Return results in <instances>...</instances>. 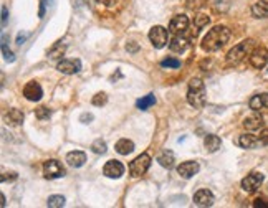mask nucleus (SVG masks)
Masks as SVG:
<instances>
[{
    "instance_id": "f257e3e1",
    "label": "nucleus",
    "mask_w": 268,
    "mask_h": 208,
    "mask_svg": "<svg viewBox=\"0 0 268 208\" xmlns=\"http://www.w3.org/2000/svg\"><path fill=\"white\" fill-rule=\"evenodd\" d=\"M229 40H230V30L224 25H217V26H213L212 30L207 31V35L204 37L201 47L204 52L212 53V52L220 50Z\"/></svg>"
},
{
    "instance_id": "f03ea898",
    "label": "nucleus",
    "mask_w": 268,
    "mask_h": 208,
    "mask_svg": "<svg viewBox=\"0 0 268 208\" xmlns=\"http://www.w3.org/2000/svg\"><path fill=\"white\" fill-rule=\"evenodd\" d=\"M207 101V93L206 86L199 78H192L189 81V89H187V103L195 109H202Z\"/></svg>"
},
{
    "instance_id": "7ed1b4c3",
    "label": "nucleus",
    "mask_w": 268,
    "mask_h": 208,
    "mask_svg": "<svg viewBox=\"0 0 268 208\" xmlns=\"http://www.w3.org/2000/svg\"><path fill=\"white\" fill-rule=\"evenodd\" d=\"M253 48H255V42L253 40H245V42L238 43L237 47H234L227 53V63L229 65H237V63L245 60L253 52Z\"/></svg>"
},
{
    "instance_id": "20e7f679",
    "label": "nucleus",
    "mask_w": 268,
    "mask_h": 208,
    "mask_svg": "<svg viewBox=\"0 0 268 208\" xmlns=\"http://www.w3.org/2000/svg\"><path fill=\"white\" fill-rule=\"evenodd\" d=\"M197 31L199 30H195V31H189V30H184V31H180V33H177L174 35V38H172V42L169 45V48L172 50V52H176V53H182L185 52L190 45H192L194 42V38H195V35H197Z\"/></svg>"
},
{
    "instance_id": "39448f33",
    "label": "nucleus",
    "mask_w": 268,
    "mask_h": 208,
    "mask_svg": "<svg viewBox=\"0 0 268 208\" xmlns=\"http://www.w3.org/2000/svg\"><path fill=\"white\" fill-rule=\"evenodd\" d=\"M151 167V157L148 154H141L136 159L129 164V174L131 177H141L148 172V169Z\"/></svg>"
},
{
    "instance_id": "423d86ee",
    "label": "nucleus",
    "mask_w": 268,
    "mask_h": 208,
    "mask_svg": "<svg viewBox=\"0 0 268 208\" xmlns=\"http://www.w3.org/2000/svg\"><path fill=\"white\" fill-rule=\"evenodd\" d=\"M167 38H169V31H167L164 26H161V25L152 26L151 31H149V40H151L152 47L157 48V50H161V48L166 47Z\"/></svg>"
},
{
    "instance_id": "0eeeda50",
    "label": "nucleus",
    "mask_w": 268,
    "mask_h": 208,
    "mask_svg": "<svg viewBox=\"0 0 268 208\" xmlns=\"http://www.w3.org/2000/svg\"><path fill=\"white\" fill-rule=\"evenodd\" d=\"M43 174H45V177L50 179V180L60 179V177L65 175V169H63V165L58 160L50 159L43 164Z\"/></svg>"
},
{
    "instance_id": "6e6552de",
    "label": "nucleus",
    "mask_w": 268,
    "mask_h": 208,
    "mask_svg": "<svg viewBox=\"0 0 268 208\" xmlns=\"http://www.w3.org/2000/svg\"><path fill=\"white\" fill-rule=\"evenodd\" d=\"M262 183H263V174H260V172H252V174L247 175V177L242 180V188L247 193H253L260 188Z\"/></svg>"
},
{
    "instance_id": "1a4fd4ad",
    "label": "nucleus",
    "mask_w": 268,
    "mask_h": 208,
    "mask_svg": "<svg viewBox=\"0 0 268 208\" xmlns=\"http://www.w3.org/2000/svg\"><path fill=\"white\" fill-rule=\"evenodd\" d=\"M268 63V50L263 48V47H258L250 53V65L257 70H262L265 68Z\"/></svg>"
},
{
    "instance_id": "9d476101",
    "label": "nucleus",
    "mask_w": 268,
    "mask_h": 208,
    "mask_svg": "<svg viewBox=\"0 0 268 208\" xmlns=\"http://www.w3.org/2000/svg\"><path fill=\"white\" fill-rule=\"evenodd\" d=\"M103 174L108 179H119L124 174V165L119 160H108L103 167Z\"/></svg>"
},
{
    "instance_id": "9b49d317",
    "label": "nucleus",
    "mask_w": 268,
    "mask_h": 208,
    "mask_svg": "<svg viewBox=\"0 0 268 208\" xmlns=\"http://www.w3.org/2000/svg\"><path fill=\"white\" fill-rule=\"evenodd\" d=\"M24 96L29 99V101H40L43 96V89L37 81H30V83L25 84L24 88Z\"/></svg>"
},
{
    "instance_id": "f8f14e48",
    "label": "nucleus",
    "mask_w": 268,
    "mask_h": 208,
    "mask_svg": "<svg viewBox=\"0 0 268 208\" xmlns=\"http://www.w3.org/2000/svg\"><path fill=\"white\" fill-rule=\"evenodd\" d=\"M199 169H201L199 162L187 160V162H182V164L177 167V174H179L182 179H190V177H194V175L197 174Z\"/></svg>"
},
{
    "instance_id": "ddd939ff",
    "label": "nucleus",
    "mask_w": 268,
    "mask_h": 208,
    "mask_svg": "<svg viewBox=\"0 0 268 208\" xmlns=\"http://www.w3.org/2000/svg\"><path fill=\"white\" fill-rule=\"evenodd\" d=\"M57 70L63 75H76L81 70L80 60H61L57 65Z\"/></svg>"
},
{
    "instance_id": "4468645a",
    "label": "nucleus",
    "mask_w": 268,
    "mask_h": 208,
    "mask_svg": "<svg viewBox=\"0 0 268 208\" xmlns=\"http://www.w3.org/2000/svg\"><path fill=\"white\" fill-rule=\"evenodd\" d=\"M194 203L199 207H212L213 205V193L207 188L199 190V192H195V195H194Z\"/></svg>"
},
{
    "instance_id": "2eb2a0df",
    "label": "nucleus",
    "mask_w": 268,
    "mask_h": 208,
    "mask_svg": "<svg viewBox=\"0 0 268 208\" xmlns=\"http://www.w3.org/2000/svg\"><path fill=\"white\" fill-rule=\"evenodd\" d=\"M189 28V19L185 15H176V17H172V20H171V24H169V31L171 33H180V31H184V30H187Z\"/></svg>"
},
{
    "instance_id": "dca6fc26",
    "label": "nucleus",
    "mask_w": 268,
    "mask_h": 208,
    "mask_svg": "<svg viewBox=\"0 0 268 208\" xmlns=\"http://www.w3.org/2000/svg\"><path fill=\"white\" fill-rule=\"evenodd\" d=\"M250 109L253 111H263V109H268V93H262V94H257L250 99L248 103Z\"/></svg>"
},
{
    "instance_id": "f3484780",
    "label": "nucleus",
    "mask_w": 268,
    "mask_h": 208,
    "mask_svg": "<svg viewBox=\"0 0 268 208\" xmlns=\"http://www.w3.org/2000/svg\"><path fill=\"white\" fill-rule=\"evenodd\" d=\"M238 146L242 149H257L258 146H262L260 137H255L252 134H243L238 137Z\"/></svg>"
},
{
    "instance_id": "a211bd4d",
    "label": "nucleus",
    "mask_w": 268,
    "mask_h": 208,
    "mask_svg": "<svg viewBox=\"0 0 268 208\" xmlns=\"http://www.w3.org/2000/svg\"><path fill=\"white\" fill-rule=\"evenodd\" d=\"M66 162L68 165L75 167V169H78L86 162V154L81 152V151H73V152H68L66 154Z\"/></svg>"
},
{
    "instance_id": "6ab92c4d",
    "label": "nucleus",
    "mask_w": 268,
    "mask_h": 208,
    "mask_svg": "<svg viewBox=\"0 0 268 208\" xmlns=\"http://www.w3.org/2000/svg\"><path fill=\"white\" fill-rule=\"evenodd\" d=\"M204 146H206V151L207 152H217L220 149L222 146V141H220V137L219 135H215V134H207L206 135V139H204Z\"/></svg>"
},
{
    "instance_id": "aec40b11",
    "label": "nucleus",
    "mask_w": 268,
    "mask_h": 208,
    "mask_svg": "<svg viewBox=\"0 0 268 208\" xmlns=\"http://www.w3.org/2000/svg\"><path fill=\"white\" fill-rule=\"evenodd\" d=\"M243 128L247 130H258L263 128V117L258 114H252L243 119Z\"/></svg>"
},
{
    "instance_id": "412c9836",
    "label": "nucleus",
    "mask_w": 268,
    "mask_h": 208,
    "mask_svg": "<svg viewBox=\"0 0 268 208\" xmlns=\"http://www.w3.org/2000/svg\"><path fill=\"white\" fill-rule=\"evenodd\" d=\"M5 123L8 126H20L22 123H24V112H22L20 109H8L5 112Z\"/></svg>"
},
{
    "instance_id": "4be33fe9",
    "label": "nucleus",
    "mask_w": 268,
    "mask_h": 208,
    "mask_svg": "<svg viewBox=\"0 0 268 208\" xmlns=\"http://www.w3.org/2000/svg\"><path fill=\"white\" fill-rule=\"evenodd\" d=\"M252 15L255 19H267L268 17V2L265 0H258L252 5Z\"/></svg>"
},
{
    "instance_id": "5701e85b",
    "label": "nucleus",
    "mask_w": 268,
    "mask_h": 208,
    "mask_svg": "<svg viewBox=\"0 0 268 208\" xmlns=\"http://www.w3.org/2000/svg\"><path fill=\"white\" fill-rule=\"evenodd\" d=\"M157 162L161 164V167H164V169H172V167H174V162H176L174 152H172V151H162L157 156Z\"/></svg>"
},
{
    "instance_id": "b1692460",
    "label": "nucleus",
    "mask_w": 268,
    "mask_h": 208,
    "mask_svg": "<svg viewBox=\"0 0 268 208\" xmlns=\"http://www.w3.org/2000/svg\"><path fill=\"white\" fill-rule=\"evenodd\" d=\"M115 149L118 154H121V156H128V154L134 151V142L129 141V139H119V141L116 142Z\"/></svg>"
},
{
    "instance_id": "393cba45",
    "label": "nucleus",
    "mask_w": 268,
    "mask_h": 208,
    "mask_svg": "<svg viewBox=\"0 0 268 208\" xmlns=\"http://www.w3.org/2000/svg\"><path fill=\"white\" fill-rule=\"evenodd\" d=\"M154 104H156V98H154V94H146V96L138 99L136 106H138V109H141V111H148L149 107L154 106Z\"/></svg>"
},
{
    "instance_id": "a878e982",
    "label": "nucleus",
    "mask_w": 268,
    "mask_h": 208,
    "mask_svg": "<svg viewBox=\"0 0 268 208\" xmlns=\"http://www.w3.org/2000/svg\"><path fill=\"white\" fill-rule=\"evenodd\" d=\"M65 50H66L65 45L57 43L55 47L48 50V56L52 58V60H58V58H61L63 55H65Z\"/></svg>"
},
{
    "instance_id": "bb28decb",
    "label": "nucleus",
    "mask_w": 268,
    "mask_h": 208,
    "mask_svg": "<svg viewBox=\"0 0 268 208\" xmlns=\"http://www.w3.org/2000/svg\"><path fill=\"white\" fill-rule=\"evenodd\" d=\"M91 151L94 154H99V156H103V154H106L108 146H106V142H104L103 139H96V141L91 144Z\"/></svg>"
},
{
    "instance_id": "cd10ccee",
    "label": "nucleus",
    "mask_w": 268,
    "mask_h": 208,
    "mask_svg": "<svg viewBox=\"0 0 268 208\" xmlns=\"http://www.w3.org/2000/svg\"><path fill=\"white\" fill-rule=\"evenodd\" d=\"M47 205L50 208H60V207L65 205V197H61V195H52V197L48 198Z\"/></svg>"
},
{
    "instance_id": "c85d7f7f",
    "label": "nucleus",
    "mask_w": 268,
    "mask_h": 208,
    "mask_svg": "<svg viewBox=\"0 0 268 208\" xmlns=\"http://www.w3.org/2000/svg\"><path fill=\"white\" fill-rule=\"evenodd\" d=\"M35 116H37V119L45 121V119H48V117L52 116V111H50L48 107H45V106H40V107L35 109Z\"/></svg>"
},
{
    "instance_id": "c756f323",
    "label": "nucleus",
    "mask_w": 268,
    "mask_h": 208,
    "mask_svg": "<svg viewBox=\"0 0 268 208\" xmlns=\"http://www.w3.org/2000/svg\"><path fill=\"white\" fill-rule=\"evenodd\" d=\"M2 53H3V58L8 61V63H13L15 61V56H13V53L10 52V48L7 47V42H5V37L2 40Z\"/></svg>"
},
{
    "instance_id": "7c9ffc66",
    "label": "nucleus",
    "mask_w": 268,
    "mask_h": 208,
    "mask_svg": "<svg viewBox=\"0 0 268 208\" xmlns=\"http://www.w3.org/2000/svg\"><path fill=\"white\" fill-rule=\"evenodd\" d=\"M161 66L162 68H174V70H177V68H180V61L176 60V58H166V60L161 61Z\"/></svg>"
},
{
    "instance_id": "2f4dec72",
    "label": "nucleus",
    "mask_w": 268,
    "mask_h": 208,
    "mask_svg": "<svg viewBox=\"0 0 268 208\" xmlns=\"http://www.w3.org/2000/svg\"><path fill=\"white\" fill-rule=\"evenodd\" d=\"M208 22H210V19H208L207 15H202L201 13V15L195 17V28H199V30L204 28V26H207Z\"/></svg>"
},
{
    "instance_id": "473e14b6",
    "label": "nucleus",
    "mask_w": 268,
    "mask_h": 208,
    "mask_svg": "<svg viewBox=\"0 0 268 208\" xmlns=\"http://www.w3.org/2000/svg\"><path fill=\"white\" fill-rule=\"evenodd\" d=\"M94 106H104V104L108 103V96L104 93H98L96 96L93 98V101H91Z\"/></svg>"
},
{
    "instance_id": "72a5a7b5",
    "label": "nucleus",
    "mask_w": 268,
    "mask_h": 208,
    "mask_svg": "<svg viewBox=\"0 0 268 208\" xmlns=\"http://www.w3.org/2000/svg\"><path fill=\"white\" fill-rule=\"evenodd\" d=\"M253 207H257V208H260V207H265V208H268V198H265V197H260V198H257V200L253 202Z\"/></svg>"
},
{
    "instance_id": "f704fd0d",
    "label": "nucleus",
    "mask_w": 268,
    "mask_h": 208,
    "mask_svg": "<svg viewBox=\"0 0 268 208\" xmlns=\"http://www.w3.org/2000/svg\"><path fill=\"white\" fill-rule=\"evenodd\" d=\"M119 2L121 0H99V3H103V5L108 7V8H115Z\"/></svg>"
},
{
    "instance_id": "c9c22d12",
    "label": "nucleus",
    "mask_w": 268,
    "mask_h": 208,
    "mask_svg": "<svg viewBox=\"0 0 268 208\" xmlns=\"http://www.w3.org/2000/svg\"><path fill=\"white\" fill-rule=\"evenodd\" d=\"M2 182H12V180H17V174L15 172H10V174H3L2 177H0Z\"/></svg>"
},
{
    "instance_id": "e433bc0d",
    "label": "nucleus",
    "mask_w": 268,
    "mask_h": 208,
    "mask_svg": "<svg viewBox=\"0 0 268 208\" xmlns=\"http://www.w3.org/2000/svg\"><path fill=\"white\" fill-rule=\"evenodd\" d=\"M80 121H81L83 124H89V123L93 121V114H89V112H85V114H81Z\"/></svg>"
},
{
    "instance_id": "4c0bfd02",
    "label": "nucleus",
    "mask_w": 268,
    "mask_h": 208,
    "mask_svg": "<svg viewBox=\"0 0 268 208\" xmlns=\"http://www.w3.org/2000/svg\"><path fill=\"white\" fill-rule=\"evenodd\" d=\"M7 19H8V10L5 5H2V26H5Z\"/></svg>"
},
{
    "instance_id": "58836bf2",
    "label": "nucleus",
    "mask_w": 268,
    "mask_h": 208,
    "mask_svg": "<svg viewBox=\"0 0 268 208\" xmlns=\"http://www.w3.org/2000/svg\"><path fill=\"white\" fill-rule=\"evenodd\" d=\"M260 141H262L263 146H268V130L267 129L260 134Z\"/></svg>"
},
{
    "instance_id": "ea45409f",
    "label": "nucleus",
    "mask_w": 268,
    "mask_h": 208,
    "mask_svg": "<svg viewBox=\"0 0 268 208\" xmlns=\"http://www.w3.org/2000/svg\"><path fill=\"white\" fill-rule=\"evenodd\" d=\"M27 38H29V33H24V35H19V37H17V45H22V43H24L25 42V40Z\"/></svg>"
},
{
    "instance_id": "a19ab883",
    "label": "nucleus",
    "mask_w": 268,
    "mask_h": 208,
    "mask_svg": "<svg viewBox=\"0 0 268 208\" xmlns=\"http://www.w3.org/2000/svg\"><path fill=\"white\" fill-rule=\"evenodd\" d=\"M126 48H128L129 52H136V50H138V47H136V45H128Z\"/></svg>"
},
{
    "instance_id": "79ce46f5",
    "label": "nucleus",
    "mask_w": 268,
    "mask_h": 208,
    "mask_svg": "<svg viewBox=\"0 0 268 208\" xmlns=\"http://www.w3.org/2000/svg\"><path fill=\"white\" fill-rule=\"evenodd\" d=\"M0 198H2V207H5L7 205V203H5V195H2Z\"/></svg>"
}]
</instances>
